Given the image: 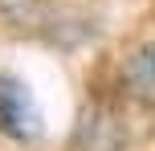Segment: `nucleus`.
I'll return each instance as SVG.
<instances>
[{
	"label": "nucleus",
	"mask_w": 155,
	"mask_h": 151,
	"mask_svg": "<svg viewBox=\"0 0 155 151\" xmlns=\"http://www.w3.org/2000/svg\"><path fill=\"white\" fill-rule=\"evenodd\" d=\"M127 147V123L110 106L90 102L78 119L74 131V151H123Z\"/></svg>",
	"instance_id": "2"
},
{
	"label": "nucleus",
	"mask_w": 155,
	"mask_h": 151,
	"mask_svg": "<svg viewBox=\"0 0 155 151\" xmlns=\"http://www.w3.org/2000/svg\"><path fill=\"white\" fill-rule=\"evenodd\" d=\"M0 131L16 143L41 139V110L33 90L12 74H0Z\"/></svg>",
	"instance_id": "1"
},
{
	"label": "nucleus",
	"mask_w": 155,
	"mask_h": 151,
	"mask_svg": "<svg viewBox=\"0 0 155 151\" xmlns=\"http://www.w3.org/2000/svg\"><path fill=\"white\" fill-rule=\"evenodd\" d=\"M123 90L139 102H155V41L139 45L123 61Z\"/></svg>",
	"instance_id": "3"
}]
</instances>
